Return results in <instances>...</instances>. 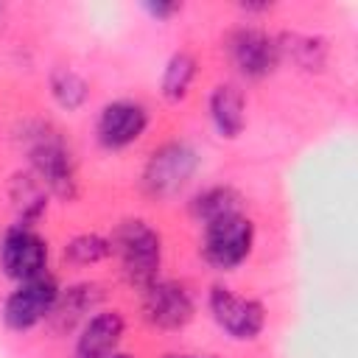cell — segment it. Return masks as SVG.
Wrapping results in <instances>:
<instances>
[{"label":"cell","instance_id":"1","mask_svg":"<svg viewBox=\"0 0 358 358\" xmlns=\"http://www.w3.org/2000/svg\"><path fill=\"white\" fill-rule=\"evenodd\" d=\"M25 151L31 159V173L48 187V193H56L62 199H73L78 193L73 154L53 126L34 123L25 131Z\"/></svg>","mask_w":358,"mask_h":358},{"label":"cell","instance_id":"2","mask_svg":"<svg viewBox=\"0 0 358 358\" xmlns=\"http://www.w3.org/2000/svg\"><path fill=\"white\" fill-rule=\"evenodd\" d=\"M112 249L120 257V271L129 280V285L145 291L151 282H157L162 263V238L148 221H123L112 238Z\"/></svg>","mask_w":358,"mask_h":358},{"label":"cell","instance_id":"3","mask_svg":"<svg viewBox=\"0 0 358 358\" xmlns=\"http://www.w3.org/2000/svg\"><path fill=\"white\" fill-rule=\"evenodd\" d=\"M255 243V224L243 213H229L221 215L210 224H204V260L221 271H229L241 266Z\"/></svg>","mask_w":358,"mask_h":358},{"label":"cell","instance_id":"4","mask_svg":"<svg viewBox=\"0 0 358 358\" xmlns=\"http://www.w3.org/2000/svg\"><path fill=\"white\" fill-rule=\"evenodd\" d=\"M196 168H199V157L190 145L168 143L151 154L143 171V187L157 199H171L193 179Z\"/></svg>","mask_w":358,"mask_h":358},{"label":"cell","instance_id":"5","mask_svg":"<svg viewBox=\"0 0 358 358\" xmlns=\"http://www.w3.org/2000/svg\"><path fill=\"white\" fill-rule=\"evenodd\" d=\"M59 296V285L50 274H39L34 280L20 282L3 302V322L11 330H31L42 319L50 316V308Z\"/></svg>","mask_w":358,"mask_h":358},{"label":"cell","instance_id":"6","mask_svg":"<svg viewBox=\"0 0 358 358\" xmlns=\"http://www.w3.org/2000/svg\"><path fill=\"white\" fill-rule=\"evenodd\" d=\"M210 313L218 322V327L224 333H229L232 338H238V341L257 338L263 324H266V310L257 299L241 296V294H235L232 288H224V285H213Z\"/></svg>","mask_w":358,"mask_h":358},{"label":"cell","instance_id":"7","mask_svg":"<svg viewBox=\"0 0 358 358\" xmlns=\"http://www.w3.org/2000/svg\"><path fill=\"white\" fill-rule=\"evenodd\" d=\"M0 266L17 282L34 280V277L45 274V266H48V243L31 227L17 224L0 241Z\"/></svg>","mask_w":358,"mask_h":358},{"label":"cell","instance_id":"8","mask_svg":"<svg viewBox=\"0 0 358 358\" xmlns=\"http://www.w3.org/2000/svg\"><path fill=\"white\" fill-rule=\"evenodd\" d=\"M193 296L182 282L157 280L143 294V316L151 327L179 330L193 319Z\"/></svg>","mask_w":358,"mask_h":358},{"label":"cell","instance_id":"9","mask_svg":"<svg viewBox=\"0 0 358 358\" xmlns=\"http://www.w3.org/2000/svg\"><path fill=\"white\" fill-rule=\"evenodd\" d=\"M229 56H232V64L238 67V73L252 81L266 78L280 64L277 39L260 28H238L229 36Z\"/></svg>","mask_w":358,"mask_h":358},{"label":"cell","instance_id":"10","mask_svg":"<svg viewBox=\"0 0 358 358\" xmlns=\"http://www.w3.org/2000/svg\"><path fill=\"white\" fill-rule=\"evenodd\" d=\"M148 126V112L137 101H112L98 117V140L106 148H126L143 137Z\"/></svg>","mask_w":358,"mask_h":358},{"label":"cell","instance_id":"11","mask_svg":"<svg viewBox=\"0 0 358 358\" xmlns=\"http://www.w3.org/2000/svg\"><path fill=\"white\" fill-rule=\"evenodd\" d=\"M123 316L117 310H98L92 313L78 338H76V350L73 358H112L115 347L123 338Z\"/></svg>","mask_w":358,"mask_h":358},{"label":"cell","instance_id":"12","mask_svg":"<svg viewBox=\"0 0 358 358\" xmlns=\"http://www.w3.org/2000/svg\"><path fill=\"white\" fill-rule=\"evenodd\" d=\"M101 299H103L101 285H95V282H76V285L59 291V296H56V302L50 308L48 322H50V327L56 333H70L78 322H87L90 313H95Z\"/></svg>","mask_w":358,"mask_h":358},{"label":"cell","instance_id":"13","mask_svg":"<svg viewBox=\"0 0 358 358\" xmlns=\"http://www.w3.org/2000/svg\"><path fill=\"white\" fill-rule=\"evenodd\" d=\"M210 117L221 137H238L246 126V98L238 84H218L210 95Z\"/></svg>","mask_w":358,"mask_h":358},{"label":"cell","instance_id":"14","mask_svg":"<svg viewBox=\"0 0 358 358\" xmlns=\"http://www.w3.org/2000/svg\"><path fill=\"white\" fill-rule=\"evenodd\" d=\"M11 201L22 227H31L48 207V187L34 173H17L11 182Z\"/></svg>","mask_w":358,"mask_h":358},{"label":"cell","instance_id":"15","mask_svg":"<svg viewBox=\"0 0 358 358\" xmlns=\"http://www.w3.org/2000/svg\"><path fill=\"white\" fill-rule=\"evenodd\" d=\"M193 215L201 221V224H210L221 215H229V213H241V196L227 187V185H215V187H207L201 190L193 204H190Z\"/></svg>","mask_w":358,"mask_h":358},{"label":"cell","instance_id":"16","mask_svg":"<svg viewBox=\"0 0 358 358\" xmlns=\"http://www.w3.org/2000/svg\"><path fill=\"white\" fill-rule=\"evenodd\" d=\"M277 48H280V59L288 56L302 70H319L324 64V56H327V48H324L322 39L302 36V34H285V36H280L277 39Z\"/></svg>","mask_w":358,"mask_h":358},{"label":"cell","instance_id":"17","mask_svg":"<svg viewBox=\"0 0 358 358\" xmlns=\"http://www.w3.org/2000/svg\"><path fill=\"white\" fill-rule=\"evenodd\" d=\"M193 76H196V59L185 50L173 53L162 73V95L168 101H182L193 84Z\"/></svg>","mask_w":358,"mask_h":358},{"label":"cell","instance_id":"18","mask_svg":"<svg viewBox=\"0 0 358 358\" xmlns=\"http://www.w3.org/2000/svg\"><path fill=\"white\" fill-rule=\"evenodd\" d=\"M50 92L59 106L73 112V109L84 106V101H87V81L70 67H56L50 73Z\"/></svg>","mask_w":358,"mask_h":358},{"label":"cell","instance_id":"19","mask_svg":"<svg viewBox=\"0 0 358 358\" xmlns=\"http://www.w3.org/2000/svg\"><path fill=\"white\" fill-rule=\"evenodd\" d=\"M106 255H112V243L106 238H101V235H78L64 246V257L70 263H78V266L98 263Z\"/></svg>","mask_w":358,"mask_h":358},{"label":"cell","instance_id":"20","mask_svg":"<svg viewBox=\"0 0 358 358\" xmlns=\"http://www.w3.org/2000/svg\"><path fill=\"white\" fill-rule=\"evenodd\" d=\"M145 11L157 20H168V17L182 11V3H145Z\"/></svg>","mask_w":358,"mask_h":358},{"label":"cell","instance_id":"21","mask_svg":"<svg viewBox=\"0 0 358 358\" xmlns=\"http://www.w3.org/2000/svg\"><path fill=\"white\" fill-rule=\"evenodd\" d=\"M112 358H129V355H120V352H115V355H112Z\"/></svg>","mask_w":358,"mask_h":358},{"label":"cell","instance_id":"22","mask_svg":"<svg viewBox=\"0 0 358 358\" xmlns=\"http://www.w3.org/2000/svg\"><path fill=\"white\" fill-rule=\"evenodd\" d=\"M168 358H187V355H168Z\"/></svg>","mask_w":358,"mask_h":358}]
</instances>
